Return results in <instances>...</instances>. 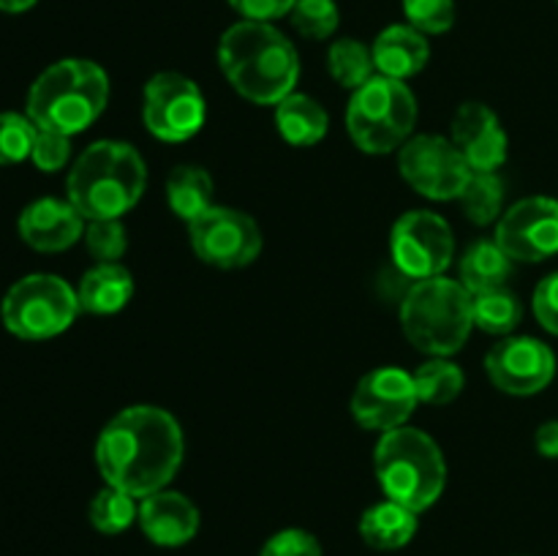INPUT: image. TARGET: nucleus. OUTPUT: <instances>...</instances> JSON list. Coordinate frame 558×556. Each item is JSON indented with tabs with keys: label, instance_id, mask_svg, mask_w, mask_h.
<instances>
[{
	"label": "nucleus",
	"instance_id": "nucleus-1",
	"mask_svg": "<svg viewBox=\"0 0 558 556\" xmlns=\"http://www.w3.org/2000/svg\"><path fill=\"white\" fill-rule=\"evenodd\" d=\"M180 423L161 407H129L114 414L96 442V463L112 488L134 499L163 491L183 463Z\"/></svg>",
	"mask_w": 558,
	"mask_h": 556
},
{
	"label": "nucleus",
	"instance_id": "nucleus-2",
	"mask_svg": "<svg viewBox=\"0 0 558 556\" xmlns=\"http://www.w3.org/2000/svg\"><path fill=\"white\" fill-rule=\"evenodd\" d=\"M218 63L229 85L262 107L283 101L300 76L298 49L270 22L243 20L229 27L218 41Z\"/></svg>",
	"mask_w": 558,
	"mask_h": 556
},
{
	"label": "nucleus",
	"instance_id": "nucleus-3",
	"mask_svg": "<svg viewBox=\"0 0 558 556\" xmlns=\"http://www.w3.org/2000/svg\"><path fill=\"white\" fill-rule=\"evenodd\" d=\"M147 185V169L136 147L129 142H93L65 180L69 202L85 221L120 218L142 200Z\"/></svg>",
	"mask_w": 558,
	"mask_h": 556
},
{
	"label": "nucleus",
	"instance_id": "nucleus-4",
	"mask_svg": "<svg viewBox=\"0 0 558 556\" xmlns=\"http://www.w3.org/2000/svg\"><path fill=\"white\" fill-rule=\"evenodd\" d=\"M109 101V76L93 60L65 58L41 71L27 93V118L44 131L74 136L96 123Z\"/></svg>",
	"mask_w": 558,
	"mask_h": 556
},
{
	"label": "nucleus",
	"instance_id": "nucleus-5",
	"mask_svg": "<svg viewBox=\"0 0 558 556\" xmlns=\"http://www.w3.org/2000/svg\"><path fill=\"white\" fill-rule=\"evenodd\" d=\"M374 467L387 499L414 512L428 510L447 483V463L439 445L425 431L409 425L381 434Z\"/></svg>",
	"mask_w": 558,
	"mask_h": 556
},
{
	"label": "nucleus",
	"instance_id": "nucleus-6",
	"mask_svg": "<svg viewBox=\"0 0 558 556\" xmlns=\"http://www.w3.org/2000/svg\"><path fill=\"white\" fill-rule=\"evenodd\" d=\"M472 300V292L452 278L412 281L401 300V325L409 343L434 358L456 354L474 327Z\"/></svg>",
	"mask_w": 558,
	"mask_h": 556
},
{
	"label": "nucleus",
	"instance_id": "nucleus-7",
	"mask_svg": "<svg viewBox=\"0 0 558 556\" xmlns=\"http://www.w3.org/2000/svg\"><path fill=\"white\" fill-rule=\"evenodd\" d=\"M414 123H417V98L407 82L376 74L352 93L347 129L363 153L387 156L401 150L412 140Z\"/></svg>",
	"mask_w": 558,
	"mask_h": 556
},
{
	"label": "nucleus",
	"instance_id": "nucleus-8",
	"mask_svg": "<svg viewBox=\"0 0 558 556\" xmlns=\"http://www.w3.org/2000/svg\"><path fill=\"white\" fill-rule=\"evenodd\" d=\"M80 311L76 289L49 273L20 278L5 292L3 305H0L5 330L14 333L22 341H47V338L60 336L74 325Z\"/></svg>",
	"mask_w": 558,
	"mask_h": 556
},
{
	"label": "nucleus",
	"instance_id": "nucleus-9",
	"mask_svg": "<svg viewBox=\"0 0 558 556\" xmlns=\"http://www.w3.org/2000/svg\"><path fill=\"white\" fill-rule=\"evenodd\" d=\"M207 107L199 85L178 71H161L145 85L142 120L161 142H185L205 125Z\"/></svg>",
	"mask_w": 558,
	"mask_h": 556
},
{
	"label": "nucleus",
	"instance_id": "nucleus-10",
	"mask_svg": "<svg viewBox=\"0 0 558 556\" xmlns=\"http://www.w3.org/2000/svg\"><path fill=\"white\" fill-rule=\"evenodd\" d=\"M390 251L403 276L423 281V278L445 276L456 256V238L450 223L439 213L409 210L392 227Z\"/></svg>",
	"mask_w": 558,
	"mask_h": 556
},
{
	"label": "nucleus",
	"instance_id": "nucleus-11",
	"mask_svg": "<svg viewBox=\"0 0 558 556\" xmlns=\"http://www.w3.org/2000/svg\"><path fill=\"white\" fill-rule=\"evenodd\" d=\"M398 169L417 194L434 202L458 200L466 180L472 178L461 150L452 145V140L439 134L412 136L398 153Z\"/></svg>",
	"mask_w": 558,
	"mask_h": 556
},
{
	"label": "nucleus",
	"instance_id": "nucleus-12",
	"mask_svg": "<svg viewBox=\"0 0 558 556\" xmlns=\"http://www.w3.org/2000/svg\"><path fill=\"white\" fill-rule=\"evenodd\" d=\"M191 249L202 262L223 270L245 267L262 254V229L248 213L213 205L189 223Z\"/></svg>",
	"mask_w": 558,
	"mask_h": 556
},
{
	"label": "nucleus",
	"instance_id": "nucleus-13",
	"mask_svg": "<svg viewBox=\"0 0 558 556\" xmlns=\"http://www.w3.org/2000/svg\"><path fill=\"white\" fill-rule=\"evenodd\" d=\"M417 387L409 371L381 365L357 382L352 396V414L368 431H396L407 425L417 409Z\"/></svg>",
	"mask_w": 558,
	"mask_h": 556
},
{
	"label": "nucleus",
	"instance_id": "nucleus-14",
	"mask_svg": "<svg viewBox=\"0 0 558 556\" xmlns=\"http://www.w3.org/2000/svg\"><path fill=\"white\" fill-rule=\"evenodd\" d=\"M485 374L510 396H534L556 376V358L548 343L532 336H507L485 354Z\"/></svg>",
	"mask_w": 558,
	"mask_h": 556
},
{
	"label": "nucleus",
	"instance_id": "nucleus-15",
	"mask_svg": "<svg viewBox=\"0 0 558 556\" xmlns=\"http://www.w3.org/2000/svg\"><path fill=\"white\" fill-rule=\"evenodd\" d=\"M496 243L515 262H543L558 254V200L529 196L515 202L499 218Z\"/></svg>",
	"mask_w": 558,
	"mask_h": 556
},
{
	"label": "nucleus",
	"instance_id": "nucleus-16",
	"mask_svg": "<svg viewBox=\"0 0 558 556\" xmlns=\"http://www.w3.org/2000/svg\"><path fill=\"white\" fill-rule=\"evenodd\" d=\"M452 145L472 172H496L507 161V131L499 114L480 101H466L452 118Z\"/></svg>",
	"mask_w": 558,
	"mask_h": 556
},
{
	"label": "nucleus",
	"instance_id": "nucleus-17",
	"mask_svg": "<svg viewBox=\"0 0 558 556\" xmlns=\"http://www.w3.org/2000/svg\"><path fill=\"white\" fill-rule=\"evenodd\" d=\"M16 229H20V238L31 249L44 251V254H54V251L71 249L82 238V232H85V218H82V213L69 200L63 202L54 200V196H44V200L31 202L20 213Z\"/></svg>",
	"mask_w": 558,
	"mask_h": 556
},
{
	"label": "nucleus",
	"instance_id": "nucleus-18",
	"mask_svg": "<svg viewBox=\"0 0 558 556\" xmlns=\"http://www.w3.org/2000/svg\"><path fill=\"white\" fill-rule=\"evenodd\" d=\"M136 521H140L145 537H150L156 545H167V548L185 545L199 532V510L194 501L167 488L142 499Z\"/></svg>",
	"mask_w": 558,
	"mask_h": 556
},
{
	"label": "nucleus",
	"instance_id": "nucleus-19",
	"mask_svg": "<svg viewBox=\"0 0 558 556\" xmlns=\"http://www.w3.org/2000/svg\"><path fill=\"white\" fill-rule=\"evenodd\" d=\"M374 63L381 76H392V80H409V76L420 74L430 58L428 38L412 25H390L376 36L374 47Z\"/></svg>",
	"mask_w": 558,
	"mask_h": 556
},
{
	"label": "nucleus",
	"instance_id": "nucleus-20",
	"mask_svg": "<svg viewBox=\"0 0 558 556\" xmlns=\"http://www.w3.org/2000/svg\"><path fill=\"white\" fill-rule=\"evenodd\" d=\"M134 294V278L118 262H98L96 267L82 276L80 287H76V300L80 309L87 314H118L125 309Z\"/></svg>",
	"mask_w": 558,
	"mask_h": 556
},
{
	"label": "nucleus",
	"instance_id": "nucleus-21",
	"mask_svg": "<svg viewBox=\"0 0 558 556\" xmlns=\"http://www.w3.org/2000/svg\"><path fill=\"white\" fill-rule=\"evenodd\" d=\"M417 534V512L398 501H379L360 518V537L376 551H396Z\"/></svg>",
	"mask_w": 558,
	"mask_h": 556
},
{
	"label": "nucleus",
	"instance_id": "nucleus-22",
	"mask_svg": "<svg viewBox=\"0 0 558 556\" xmlns=\"http://www.w3.org/2000/svg\"><path fill=\"white\" fill-rule=\"evenodd\" d=\"M276 125L278 134L289 145L311 147L325 140L330 118L316 98L303 96V93H289L283 101L276 104Z\"/></svg>",
	"mask_w": 558,
	"mask_h": 556
},
{
	"label": "nucleus",
	"instance_id": "nucleus-23",
	"mask_svg": "<svg viewBox=\"0 0 558 556\" xmlns=\"http://www.w3.org/2000/svg\"><path fill=\"white\" fill-rule=\"evenodd\" d=\"M510 273L512 259L501 251L496 240H480L461 259V283L472 294L494 292V289L507 287Z\"/></svg>",
	"mask_w": 558,
	"mask_h": 556
},
{
	"label": "nucleus",
	"instance_id": "nucleus-24",
	"mask_svg": "<svg viewBox=\"0 0 558 556\" xmlns=\"http://www.w3.org/2000/svg\"><path fill=\"white\" fill-rule=\"evenodd\" d=\"M213 178L202 167H178L167 178V202L174 216L196 221L213 207Z\"/></svg>",
	"mask_w": 558,
	"mask_h": 556
},
{
	"label": "nucleus",
	"instance_id": "nucleus-25",
	"mask_svg": "<svg viewBox=\"0 0 558 556\" xmlns=\"http://www.w3.org/2000/svg\"><path fill=\"white\" fill-rule=\"evenodd\" d=\"M472 316L474 327L490 336H507L515 330L523 319V305L507 287L494 289V292L472 294Z\"/></svg>",
	"mask_w": 558,
	"mask_h": 556
},
{
	"label": "nucleus",
	"instance_id": "nucleus-26",
	"mask_svg": "<svg viewBox=\"0 0 558 556\" xmlns=\"http://www.w3.org/2000/svg\"><path fill=\"white\" fill-rule=\"evenodd\" d=\"M414 387H417L420 403H430V407H445V403L456 401L461 396L463 385H466V376L458 368L456 363H450L447 358H434L428 363L420 365L414 371Z\"/></svg>",
	"mask_w": 558,
	"mask_h": 556
},
{
	"label": "nucleus",
	"instance_id": "nucleus-27",
	"mask_svg": "<svg viewBox=\"0 0 558 556\" xmlns=\"http://www.w3.org/2000/svg\"><path fill=\"white\" fill-rule=\"evenodd\" d=\"M327 65H330L332 80L349 90H357L371 76H376L374 52L357 38H338L327 52Z\"/></svg>",
	"mask_w": 558,
	"mask_h": 556
},
{
	"label": "nucleus",
	"instance_id": "nucleus-28",
	"mask_svg": "<svg viewBox=\"0 0 558 556\" xmlns=\"http://www.w3.org/2000/svg\"><path fill=\"white\" fill-rule=\"evenodd\" d=\"M458 200H461L469 221L485 227V223L496 221L505 207V183L496 172H472Z\"/></svg>",
	"mask_w": 558,
	"mask_h": 556
},
{
	"label": "nucleus",
	"instance_id": "nucleus-29",
	"mask_svg": "<svg viewBox=\"0 0 558 556\" xmlns=\"http://www.w3.org/2000/svg\"><path fill=\"white\" fill-rule=\"evenodd\" d=\"M136 516H140V507L134 505V496L112 488V485L98 491L96 499L90 501V523L101 534L125 532L136 521Z\"/></svg>",
	"mask_w": 558,
	"mask_h": 556
},
{
	"label": "nucleus",
	"instance_id": "nucleus-30",
	"mask_svg": "<svg viewBox=\"0 0 558 556\" xmlns=\"http://www.w3.org/2000/svg\"><path fill=\"white\" fill-rule=\"evenodd\" d=\"M38 125L27 114L0 112V167L31 158Z\"/></svg>",
	"mask_w": 558,
	"mask_h": 556
},
{
	"label": "nucleus",
	"instance_id": "nucleus-31",
	"mask_svg": "<svg viewBox=\"0 0 558 556\" xmlns=\"http://www.w3.org/2000/svg\"><path fill=\"white\" fill-rule=\"evenodd\" d=\"M289 16H292V25L298 27V33H303L305 38H314V41L330 38L341 22L336 0H298Z\"/></svg>",
	"mask_w": 558,
	"mask_h": 556
},
{
	"label": "nucleus",
	"instance_id": "nucleus-32",
	"mask_svg": "<svg viewBox=\"0 0 558 556\" xmlns=\"http://www.w3.org/2000/svg\"><path fill=\"white\" fill-rule=\"evenodd\" d=\"M403 14H407L409 25L423 36H441L456 25L452 0H403Z\"/></svg>",
	"mask_w": 558,
	"mask_h": 556
},
{
	"label": "nucleus",
	"instance_id": "nucleus-33",
	"mask_svg": "<svg viewBox=\"0 0 558 556\" xmlns=\"http://www.w3.org/2000/svg\"><path fill=\"white\" fill-rule=\"evenodd\" d=\"M85 243L98 262H118L129 245V238L120 218H98L85 229Z\"/></svg>",
	"mask_w": 558,
	"mask_h": 556
},
{
	"label": "nucleus",
	"instance_id": "nucleus-34",
	"mask_svg": "<svg viewBox=\"0 0 558 556\" xmlns=\"http://www.w3.org/2000/svg\"><path fill=\"white\" fill-rule=\"evenodd\" d=\"M31 158L41 172H58L71 158V136L58 134V131L38 129Z\"/></svg>",
	"mask_w": 558,
	"mask_h": 556
},
{
	"label": "nucleus",
	"instance_id": "nucleus-35",
	"mask_svg": "<svg viewBox=\"0 0 558 556\" xmlns=\"http://www.w3.org/2000/svg\"><path fill=\"white\" fill-rule=\"evenodd\" d=\"M259 556H322V545L305 529H283L267 540Z\"/></svg>",
	"mask_w": 558,
	"mask_h": 556
},
{
	"label": "nucleus",
	"instance_id": "nucleus-36",
	"mask_svg": "<svg viewBox=\"0 0 558 556\" xmlns=\"http://www.w3.org/2000/svg\"><path fill=\"white\" fill-rule=\"evenodd\" d=\"M534 316L545 330L558 336V273H550L534 289Z\"/></svg>",
	"mask_w": 558,
	"mask_h": 556
},
{
	"label": "nucleus",
	"instance_id": "nucleus-37",
	"mask_svg": "<svg viewBox=\"0 0 558 556\" xmlns=\"http://www.w3.org/2000/svg\"><path fill=\"white\" fill-rule=\"evenodd\" d=\"M294 3L298 0H229V5L251 22H272L292 14Z\"/></svg>",
	"mask_w": 558,
	"mask_h": 556
},
{
	"label": "nucleus",
	"instance_id": "nucleus-38",
	"mask_svg": "<svg viewBox=\"0 0 558 556\" xmlns=\"http://www.w3.org/2000/svg\"><path fill=\"white\" fill-rule=\"evenodd\" d=\"M534 445H537L539 456L558 458V420L539 425L537 436H534Z\"/></svg>",
	"mask_w": 558,
	"mask_h": 556
},
{
	"label": "nucleus",
	"instance_id": "nucleus-39",
	"mask_svg": "<svg viewBox=\"0 0 558 556\" xmlns=\"http://www.w3.org/2000/svg\"><path fill=\"white\" fill-rule=\"evenodd\" d=\"M38 0H0V11H5V14H22V11L33 9Z\"/></svg>",
	"mask_w": 558,
	"mask_h": 556
},
{
	"label": "nucleus",
	"instance_id": "nucleus-40",
	"mask_svg": "<svg viewBox=\"0 0 558 556\" xmlns=\"http://www.w3.org/2000/svg\"><path fill=\"white\" fill-rule=\"evenodd\" d=\"M556 3H558V0H556Z\"/></svg>",
	"mask_w": 558,
	"mask_h": 556
}]
</instances>
